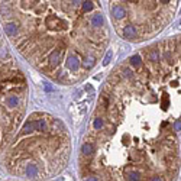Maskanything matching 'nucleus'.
Segmentation results:
<instances>
[{"label": "nucleus", "mask_w": 181, "mask_h": 181, "mask_svg": "<svg viewBox=\"0 0 181 181\" xmlns=\"http://www.w3.org/2000/svg\"><path fill=\"white\" fill-rule=\"evenodd\" d=\"M0 91H1V86H0Z\"/></svg>", "instance_id": "obj_26"}, {"label": "nucleus", "mask_w": 181, "mask_h": 181, "mask_svg": "<svg viewBox=\"0 0 181 181\" xmlns=\"http://www.w3.org/2000/svg\"><path fill=\"white\" fill-rule=\"evenodd\" d=\"M81 152H83L84 157H91L94 154V145L91 142H86L83 145V148H81Z\"/></svg>", "instance_id": "obj_8"}, {"label": "nucleus", "mask_w": 181, "mask_h": 181, "mask_svg": "<svg viewBox=\"0 0 181 181\" xmlns=\"http://www.w3.org/2000/svg\"><path fill=\"white\" fill-rule=\"evenodd\" d=\"M125 174H126V180L128 181H141L142 177H141V172L139 171H130L129 168H125Z\"/></svg>", "instance_id": "obj_5"}, {"label": "nucleus", "mask_w": 181, "mask_h": 181, "mask_svg": "<svg viewBox=\"0 0 181 181\" xmlns=\"http://www.w3.org/2000/svg\"><path fill=\"white\" fill-rule=\"evenodd\" d=\"M45 7H46V4H45V3L39 4V7H38V10H36V15H39L41 12H44V10H45Z\"/></svg>", "instance_id": "obj_20"}, {"label": "nucleus", "mask_w": 181, "mask_h": 181, "mask_svg": "<svg viewBox=\"0 0 181 181\" xmlns=\"http://www.w3.org/2000/svg\"><path fill=\"white\" fill-rule=\"evenodd\" d=\"M94 64H96V61H94V57H87L84 59V62H83V65L86 68H93L94 67Z\"/></svg>", "instance_id": "obj_15"}, {"label": "nucleus", "mask_w": 181, "mask_h": 181, "mask_svg": "<svg viewBox=\"0 0 181 181\" xmlns=\"http://www.w3.org/2000/svg\"><path fill=\"white\" fill-rule=\"evenodd\" d=\"M61 49H54L51 54H49V57H48V61H49V65L51 67H57L58 64H59V61H61Z\"/></svg>", "instance_id": "obj_3"}, {"label": "nucleus", "mask_w": 181, "mask_h": 181, "mask_svg": "<svg viewBox=\"0 0 181 181\" xmlns=\"http://www.w3.org/2000/svg\"><path fill=\"white\" fill-rule=\"evenodd\" d=\"M123 36L126 38V39H136V29H135V26H132V25H126L123 28Z\"/></svg>", "instance_id": "obj_4"}, {"label": "nucleus", "mask_w": 181, "mask_h": 181, "mask_svg": "<svg viewBox=\"0 0 181 181\" xmlns=\"http://www.w3.org/2000/svg\"><path fill=\"white\" fill-rule=\"evenodd\" d=\"M174 130H181V120H177L174 125Z\"/></svg>", "instance_id": "obj_22"}, {"label": "nucleus", "mask_w": 181, "mask_h": 181, "mask_svg": "<svg viewBox=\"0 0 181 181\" xmlns=\"http://www.w3.org/2000/svg\"><path fill=\"white\" fill-rule=\"evenodd\" d=\"M18 29H19V28H18L16 23L10 22V23H6V25H4V32L9 35V36H15V35L18 34Z\"/></svg>", "instance_id": "obj_9"}, {"label": "nucleus", "mask_w": 181, "mask_h": 181, "mask_svg": "<svg viewBox=\"0 0 181 181\" xmlns=\"http://www.w3.org/2000/svg\"><path fill=\"white\" fill-rule=\"evenodd\" d=\"M93 126H94V129H96V130H100V129L103 128V119H102V117H96Z\"/></svg>", "instance_id": "obj_18"}, {"label": "nucleus", "mask_w": 181, "mask_h": 181, "mask_svg": "<svg viewBox=\"0 0 181 181\" xmlns=\"http://www.w3.org/2000/svg\"><path fill=\"white\" fill-rule=\"evenodd\" d=\"M112 15H113L116 19H122L126 16V10L123 9V6H119V4H116L112 7Z\"/></svg>", "instance_id": "obj_6"}, {"label": "nucleus", "mask_w": 181, "mask_h": 181, "mask_svg": "<svg viewBox=\"0 0 181 181\" xmlns=\"http://www.w3.org/2000/svg\"><path fill=\"white\" fill-rule=\"evenodd\" d=\"M129 61H130V64H132L135 68L141 67V64H142V62H141V57H139V55H133V57H130V59H129Z\"/></svg>", "instance_id": "obj_17"}, {"label": "nucleus", "mask_w": 181, "mask_h": 181, "mask_svg": "<svg viewBox=\"0 0 181 181\" xmlns=\"http://www.w3.org/2000/svg\"><path fill=\"white\" fill-rule=\"evenodd\" d=\"M149 181H162V177H158V175H154V177H151Z\"/></svg>", "instance_id": "obj_23"}, {"label": "nucleus", "mask_w": 181, "mask_h": 181, "mask_svg": "<svg viewBox=\"0 0 181 181\" xmlns=\"http://www.w3.org/2000/svg\"><path fill=\"white\" fill-rule=\"evenodd\" d=\"M26 174H28L29 177H35V175L38 174V168H36L35 165H32V164H29L28 168H26Z\"/></svg>", "instance_id": "obj_14"}, {"label": "nucleus", "mask_w": 181, "mask_h": 181, "mask_svg": "<svg viewBox=\"0 0 181 181\" xmlns=\"http://www.w3.org/2000/svg\"><path fill=\"white\" fill-rule=\"evenodd\" d=\"M35 130H38V132H46L48 130V125H46L45 119L35 120Z\"/></svg>", "instance_id": "obj_10"}, {"label": "nucleus", "mask_w": 181, "mask_h": 181, "mask_svg": "<svg viewBox=\"0 0 181 181\" xmlns=\"http://www.w3.org/2000/svg\"><path fill=\"white\" fill-rule=\"evenodd\" d=\"M65 67L70 71H77L80 67V58L77 55H70L65 61Z\"/></svg>", "instance_id": "obj_2"}, {"label": "nucleus", "mask_w": 181, "mask_h": 181, "mask_svg": "<svg viewBox=\"0 0 181 181\" xmlns=\"http://www.w3.org/2000/svg\"><path fill=\"white\" fill-rule=\"evenodd\" d=\"M86 181H99V178H97V177H94V175H90Z\"/></svg>", "instance_id": "obj_25"}, {"label": "nucleus", "mask_w": 181, "mask_h": 181, "mask_svg": "<svg viewBox=\"0 0 181 181\" xmlns=\"http://www.w3.org/2000/svg\"><path fill=\"white\" fill-rule=\"evenodd\" d=\"M123 74L126 77H130L132 75V73H130V70H128V68H123Z\"/></svg>", "instance_id": "obj_24"}, {"label": "nucleus", "mask_w": 181, "mask_h": 181, "mask_svg": "<svg viewBox=\"0 0 181 181\" xmlns=\"http://www.w3.org/2000/svg\"><path fill=\"white\" fill-rule=\"evenodd\" d=\"M45 26L51 31H64L67 29V22L57 15H48L45 18Z\"/></svg>", "instance_id": "obj_1"}, {"label": "nucleus", "mask_w": 181, "mask_h": 181, "mask_svg": "<svg viewBox=\"0 0 181 181\" xmlns=\"http://www.w3.org/2000/svg\"><path fill=\"white\" fill-rule=\"evenodd\" d=\"M90 23H91L93 28H100L103 25V15L102 13H94V15L91 16Z\"/></svg>", "instance_id": "obj_7"}, {"label": "nucleus", "mask_w": 181, "mask_h": 181, "mask_svg": "<svg viewBox=\"0 0 181 181\" xmlns=\"http://www.w3.org/2000/svg\"><path fill=\"white\" fill-rule=\"evenodd\" d=\"M159 51L158 49H151L149 52H148V59L151 61V62H158L159 61Z\"/></svg>", "instance_id": "obj_12"}, {"label": "nucleus", "mask_w": 181, "mask_h": 181, "mask_svg": "<svg viewBox=\"0 0 181 181\" xmlns=\"http://www.w3.org/2000/svg\"><path fill=\"white\" fill-rule=\"evenodd\" d=\"M167 104H168V97H167V94H164V97H162V107L165 109Z\"/></svg>", "instance_id": "obj_21"}, {"label": "nucleus", "mask_w": 181, "mask_h": 181, "mask_svg": "<svg viewBox=\"0 0 181 181\" xmlns=\"http://www.w3.org/2000/svg\"><path fill=\"white\" fill-rule=\"evenodd\" d=\"M110 59H112V51H109V52L106 54V57H104V61H103V65H107V64L110 62Z\"/></svg>", "instance_id": "obj_19"}, {"label": "nucleus", "mask_w": 181, "mask_h": 181, "mask_svg": "<svg viewBox=\"0 0 181 181\" xmlns=\"http://www.w3.org/2000/svg\"><path fill=\"white\" fill-rule=\"evenodd\" d=\"M6 104H7V107H18L19 106V97L18 96H9L7 97V100H6Z\"/></svg>", "instance_id": "obj_13"}, {"label": "nucleus", "mask_w": 181, "mask_h": 181, "mask_svg": "<svg viewBox=\"0 0 181 181\" xmlns=\"http://www.w3.org/2000/svg\"><path fill=\"white\" fill-rule=\"evenodd\" d=\"M93 1H81V7H83V13H86V12H90L93 9Z\"/></svg>", "instance_id": "obj_16"}, {"label": "nucleus", "mask_w": 181, "mask_h": 181, "mask_svg": "<svg viewBox=\"0 0 181 181\" xmlns=\"http://www.w3.org/2000/svg\"><path fill=\"white\" fill-rule=\"evenodd\" d=\"M35 130V120H29L26 122L25 126L22 128V135H28V133H32Z\"/></svg>", "instance_id": "obj_11"}]
</instances>
